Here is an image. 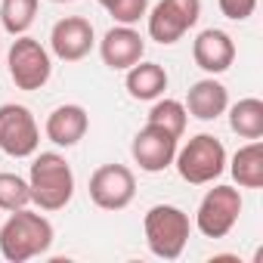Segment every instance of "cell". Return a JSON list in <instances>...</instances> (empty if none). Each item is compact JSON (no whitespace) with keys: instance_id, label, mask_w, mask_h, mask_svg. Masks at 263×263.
<instances>
[{"instance_id":"8fae6325","label":"cell","mask_w":263,"mask_h":263,"mask_svg":"<svg viewBox=\"0 0 263 263\" xmlns=\"http://www.w3.org/2000/svg\"><path fill=\"white\" fill-rule=\"evenodd\" d=\"M93 44H96V31L84 16H65L50 31V50L62 62H81L84 56H90Z\"/></svg>"},{"instance_id":"30bf717a","label":"cell","mask_w":263,"mask_h":263,"mask_svg":"<svg viewBox=\"0 0 263 263\" xmlns=\"http://www.w3.org/2000/svg\"><path fill=\"white\" fill-rule=\"evenodd\" d=\"M130 155L140 164V171L146 174H161L174 164V155H177V137L167 134L164 127H155V124H146L140 134L134 137V146H130Z\"/></svg>"},{"instance_id":"7402d4cb","label":"cell","mask_w":263,"mask_h":263,"mask_svg":"<svg viewBox=\"0 0 263 263\" xmlns=\"http://www.w3.org/2000/svg\"><path fill=\"white\" fill-rule=\"evenodd\" d=\"M105 10L118 25H137L149 13V0H105Z\"/></svg>"},{"instance_id":"5b68a950","label":"cell","mask_w":263,"mask_h":263,"mask_svg":"<svg viewBox=\"0 0 263 263\" xmlns=\"http://www.w3.org/2000/svg\"><path fill=\"white\" fill-rule=\"evenodd\" d=\"M7 65H10V81L19 90H41L53 74L50 50L28 34H19L13 41V47L7 53Z\"/></svg>"},{"instance_id":"ba28073f","label":"cell","mask_w":263,"mask_h":263,"mask_svg":"<svg viewBox=\"0 0 263 263\" xmlns=\"http://www.w3.org/2000/svg\"><path fill=\"white\" fill-rule=\"evenodd\" d=\"M149 16V37L161 47L183 41L189 28H195L201 16V0H158Z\"/></svg>"},{"instance_id":"277c9868","label":"cell","mask_w":263,"mask_h":263,"mask_svg":"<svg viewBox=\"0 0 263 263\" xmlns=\"http://www.w3.org/2000/svg\"><path fill=\"white\" fill-rule=\"evenodd\" d=\"M174 164H177V174L192 186L214 183L226 171V146L211 134H198L183 149L177 146Z\"/></svg>"},{"instance_id":"52a82bcc","label":"cell","mask_w":263,"mask_h":263,"mask_svg":"<svg viewBox=\"0 0 263 263\" xmlns=\"http://www.w3.org/2000/svg\"><path fill=\"white\" fill-rule=\"evenodd\" d=\"M41 146V130L31 108L19 102L0 105V149L10 158H31Z\"/></svg>"},{"instance_id":"e0dca14e","label":"cell","mask_w":263,"mask_h":263,"mask_svg":"<svg viewBox=\"0 0 263 263\" xmlns=\"http://www.w3.org/2000/svg\"><path fill=\"white\" fill-rule=\"evenodd\" d=\"M229 171H232V180L241 189H260L263 186V143L251 140L248 146H241L232 155Z\"/></svg>"},{"instance_id":"ffe728a7","label":"cell","mask_w":263,"mask_h":263,"mask_svg":"<svg viewBox=\"0 0 263 263\" xmlns=\"http://www.w3.org/2000/svg\"><path fill=\"white\" fill-rule=\"evenodd\" d=\"M186 121H189V111L180 99H155V105L149 108V124L164 127L177 140L186 134Z\"/></svg>"},{"instance_id":"5bb4252c","label":"cell","mask_w":263,"mask_h":263,"mask_svg":"<svg viewBox=\"0 0 263 263\" xmlns=\"http://www.w3.org/2000/svg\"><path fill=\"white\" fill-rule=\"evenodd\" d=\"M44 130H47V140H50L53 146L71 149V146H78V143L87 137V130H90V115H87L84 105L68 102V105H59V108L50 111Z\"/></svg>"},{"instance_id":"603a6c76","label":"cell","mask_w":263,"mask_h":263,"mask_svg":"<svg viewBox=\"0 0 263 263\" xmlns=\"http://www.w3.org/2000/svg\"><path fill=\"white\" fill-rule=\"evenodd\" d=\"M217 4H220V13L232 22H245L257 10V0H217Z\"/></svg>"},{"instance_id":"44dd1931","label":"cell","mask_w":263,"mask_h":263,"mask_svg":"<svg viewBox=\"0 0 263 263\" xmlns=\"http://www.w3.org/2000/svg\"><path fill=\"white\" fill-rule=\"evenodd\" d=\"M31 204V189L28 180H22L19 174H0V211H19Z\"/></svg>"},{"instance_id":"cb8c5ba5","label":"cell","mask_w":263,"mask_h":263,"mask_svg":"<svg viewBox=\"0 0 263 263\" xmlns=\"http://www.w3.org/2000/svg\"><path fill=\"white\" fill-rule=\"evenodd\" d=\"M50 4H74V0H50Z\"/></svg>"},{"instance_id":"8992f818","label":"cell","mask_w":263,"mask_h":263,"mask_svg":"<svg viewBox=\"0 0 263 263\" xmlns=\"http://www.w3.org/2000/svg\"><path fill=\"white\" fill-rule=\"evenodd\" d=\"M241 217V192L235 186H214L195 211V226L204 238H226Z\"/></svg>"},{"instance_id":"7a4b0ae2","label":"cell","mask_w":263,"mask_h":263,"mask_svg":"<svg viewBox=\"0 0 263 263\" xmlns=\"http://www.w3.org/2000/svg\"><path fill=\"white\" fill-rule=\"evenodd\" d=\"M31 201L41 211H62L74 195V171L59 152H41L28 174Z\"/></svg>"},{"instance_id":"6da1fadb","label":"cell","mask_w":263,"mask_h":263,"mask_svg":"<svg viewBox=\"0 0 263 263\" xmlns=\"http://www.w3.org/2000/svg\"><path fill=\"white\" fill-rule=\"evenodd\" d=\"M53 245V223L28 208L10 211V220L0 226V254L10 263H25L47 254Z\"/></svg>"},{"instance_id":"9a60e30c","label":"cell","mask_w":263,"mask_h":263,"mask_svg":"<svg viewBox=\"0 0 263 263\" xmlns=\"http://www.w3.org/2000/svg\"><path fill=\"white\" fill-rule=\"evenodd\" d=\"M229 108V93L220 81L214 78H201L189 87V96H186V111L198 121H217L223 111Z\"/></svg>"},{"instance_id":"2e32d148","label":"cell","mask_w":263,"mask_h":263,"mask_svg":"<svg viewBox=\"0 0 263 263\" xmlns=\"http://www.w3.org/2000/svg\"><path fill=\"white\" fill-rule=\"evenodd\" d=\"M127 93L134 96V99H140V102H152V99H158L164 90H167V71H164V65H158V62H137V65H130L127 68Z\"/></svg>"},{"instance_id":"3957f363","label":"cell","mask_w":263,"mask_h":263,"mask_svg":"<svg viewBox=\"0 0 263 263\" xmlns=\"http://www.w3.org/2000/svg\"><path fill=\"white\" fill-rule=\"evenodd\" d=\"M143 232H146V245L158 260H177L186 245H189V214L174 208V204H155L146 211L143 220Z\"/></svg>"},{"instance_id":"9c48e42d","label":"cell","mask_w":263,"mask_h":263,"mask_svg":"<svg viewBox=\"0 0 263 263\" xmlns=\"http://www.w3.org/2000/svg\"><path fill=\"white\" fill-rule=\"evenodd\" d=\"M137 195V177L124 164H102L90 177V201L102 211H124Z\"/></svg>"},{"instance_id":"7c38bea8","label":"cell","mask_w":263,"mask_h":263,"mask_svg":"<svg viewBox=\"0 0 263 263\" xmlns=\"http://www.w3.org/2000/svg\"><path fill=\"white\" fill-rule=\"evenodd\" d=\"M143 53H146V41L134 25H115L99 41V56L111 71H127L130 65L143 59Z\"/></svg>"},{"instance_id":"4fadbf2b","label":"cell","mask_w":263,"mask_h":263,"mask_svg":"<svg viewBox=\"0 0 263 263\" xmlns=\"http://www.w3.org/2000/svg\"><path fill=\"white\" fill-rule=\"evenodd\" d=\"M192 59L201 71L208 74H223L232 68L235 62V44L226 31L220 28H204L195 41H192Z\"/></svg>"},{"instance_id":"ac0fdd59","label":"cell","mask_w":263,"mask_h":263,"mask_svg":"<svg viewBox=\"0 0 263 263\" xmlns=\"http://www.w3.org/2000/svg\"><path fill=\"white\" fill-rule=\"evenodd\" d=\"M229 127L241 140H260L263 137V102L257 96L238 99L229 108Z\"/></svg>"},{"instance_id":"d4e9b609","label":"cell","mask_w":263,"mask_h":263,"mask_svg":"<svg viewBox=\"0 0 263 263\" xmlns=\"http://www.w3.org/2000/svg\"><path fill=\"white\" fill-rule=\"evenodd\" d=\"M99 7H105V0H99Z\"/></svg>"},{"instance_id":"d6986e66","label":"cell","mask_w":263,"mask_h":263,"mask_svg":"<svg viewBox=\"0 0 263 263\" xmlns=\"http://www.w3.org/2000/svg\"><path fill=\"white\" fill-rule=\"evenodd\" d=\"M37 4L41 0H4L0 4V25H4V31L13 37L28 34L37 16Z\"/></svg>"}]
</instances>
